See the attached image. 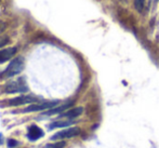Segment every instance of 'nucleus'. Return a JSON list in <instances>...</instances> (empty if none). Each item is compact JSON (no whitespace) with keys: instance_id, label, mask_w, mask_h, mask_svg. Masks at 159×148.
I'll return each mask as SVG.
<instances>
[{"instance_id":"obj_11","label":"nucleus","mask_w":159,"mask_h":148,"mask_svg":"<svg viewBox=\"0 0 159 148\" xmlns=\"http://www.w3.org/2000/svg\"><path fill=\"white\" fill-rule=\"evenodd\" d=\"M145 0H134V8L138 12H142L143 9H144Z\"/></svg>"},{"instance_id":"obj_2","label":"nucleus","mask_w":159,"mask_h":148,"mask_svg":"<svg viewBox=\"0 0 159 148\" xmlns=\"http://www.w3.org/2000/svg\"><path fill=\"white\" fill-rule=\"evenodd\" d=\"M28 91V87L26 84L25 78L21 77L17 78L16 80L10 81L4 86V92L6 93H24Z\"/></svg>"},{"instance_id":"obj_8","label":"nucleus","mask_w":159,"mask_h":148,"mask_svg":"<svg viewBox=\"0 0 159 148\" xmlns=\"http://www.w3.org/2000/svg\"><path fill=\"white\" fill-rule=\"evenodd\" d=\"M84 111V108L82 107H75V108L69 109L68 111H64L63 114L60 115V118H67V119H74L79 117L80 115Z\"/></svg>"},{"instance_id":"obj_13","label":"nucleus","mask_w":159,"mask_h":148,"mask_svg":"<svg viewBox=\"0 0 159 148\" xmlns=\"http://www.w3.org/2000/svg\"><path fill=\"white\" fill-rule=\"evenodd\" d=\"M9 38L8 37H0V48H2V47L7 46V44L9 43Z\"/></svg>"},{"instance_id":"obj_10","label":"nucleus","mask_w":159,"mask_h":148,"mask_svg":"<svg viewBox=\"0 0 159 148\" xmlns=\"http://www.w3.org/2000/svg\"><path fill=\"white\" fill-rule=\"evenodd\" d=\"M73 121L67 120V121H57V122H53L49 125V129H55V128H65L69 127L70 124H73Z\"/></svg>"},{"instance_id":"obj_4","label":"nucleus","mask_w":159,"mask_h":148,"mask_svg":"<svg viewBox=\"0 0 159 148\" xmlns=\"http://www.w3.org/2000/svg\"><path fill=\"white\" fill-rule=\"evenodd\" d=\"M38 102V97L33 95H21L19 97H14L12 100H9L6 102V105L8 106H20L24 104H32V103Z\"/></svg>"},{"instance_id":"obj_3","label":"nucleus","mask_w":159,"mask_h":148,"mask_svg":"<svg viewBox=\"0 0 159 148\" xmlns=\"http://www.w3.org/2000/svg\"><path fill=\"white\" fill-rule=\"evenodd\" d=\"M59 101H48V102L40 103V104H32L30 106L26 107L24 110H22L24 113H30V111H40L44 110V109H52L54 107H57V105H59Z\"/></svg>"},{"instance_id":"obj_6","label":"nucleus","mask_w":159,"mask_h":148,"mask_svg":"<svg viewBox=\"0 0 159 148\" xmlns=\"http://www.w3.org/2000/svg\"><path fill=\"white\" fill-rule=\"evenodd\" d=\"M43 135H44V132L42 131V129L37 127V125L33 124V125H30V129H28L27 137H28V140L32 141V142H35V141L39 140V138L42 137Z\"/></svg>"},{"instance_id":"obj_12","label":"nucleus","mask_w":159,"mask_h":148,"mask_svg":"<svg viewBox=\"0 0 159 148\" xmlns=\"http://www.w3.org/2000/svg\"><path fill=\"white\" fill-rule=\"evenodd\" d=\"M66 143L65 142H57V143H53V144H48L46 146V148H64Z\"/></svg>"},{"instance_id":"obj_14","label":"nucleus","mask_w":159,"mask_h":148,"mask_svg":"<svg viewBox=\"0 0 159 148\" xmlns=\"http://www.w3.org/2000/svg\"><path fill=\"white\" fill-rule=\"evenodd\" d=\"M19 143L16 142L15 140H8V147L12 148V147H15Z\"/></svg>"},{"instance_id":"obj_9","label":"nucleus","mask_w":159,"mask_h":148,"mask_svg":"<svg viewBox=\"0 0 159 148\" xmlns=\"http://www.w3.org/2000/svg\"><path fill=\"white\" fill-rule=\"evenodd\" d=\"M73 104H74V102H69V103H66V104L62 105V106H57V107H54V108H52V109H49V110L46 111L43 115H46V116L61 115V114H63L64 111L66 110L67 108H69V107H70Z\"/></svg>"},{"instance_id":"obj_5","label":"nucleus","mask_w":159,"mask_h":148,"mask_svg":"<svg viewBox=\"0 0 159 148\" xmlns=\"http://www.w3.org/2000/svg\"><path fill=\"white\" fill-rule=\"evenodd\" d=\"M80 129L78 127H74V128H69V129L63 130V131H60L57 133H55L54 135L51 137V140H64V138H70L74 136H77L80 134Z\"/></svg>"},{"instance_id":"obj_1","label":"nucleus","mask_w":159,"mask_h":148,"mask_svg":"<svg viewBox=\"0 0 159 148\" xmlns=\"http://www.w3.org/2000/svg\"><path fill=\"white\" fill-rule=\"evenodd\" d=\"M24 59L22 56H19L16 59H14L12 62L9 64V66L7 67V69L1 74L2 78H10L13 77L15 75H19L22 70L24 69Z\"/></svg>"},{"instance_id":"obj_7","label":"nucleus","mask_w":159,"mask_h":148,"mask_svg":"<svg viewBox=\"0 0 159 148\" xmlns=\"http://www.w3.org/2000/svg\"><path fill=\"white\" fill-rule=\"evenodd\" d=\"M16 52H17L16 48H7L3 49V50H0V64L7 62L11 57H13Z\"/></svg>"},{"instance_id":"obj_15","label":"nucleus","mask_w":159,"mask_h":148,"mask_svg":"<svg viewBox=\"0 0 159 148\" xmlns=\"http://www.w3.org/2000/svg\"><path fill=\"white\" fill-rule=\"evenodd\" d=\"M6 27H7L6 23H4V22H2V21H0V34L3 33L4 29H6Z\"/></svg>"}]
</instances>
